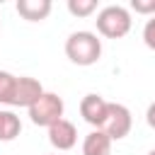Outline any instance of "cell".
Here are the masks:
<instances>
[{"label": "cell", "mask_w": 155, "mask_h": 155, "mask_svg": "<svg viewBox=\"0 0 155 155\" xmlns=\"http://www.w3.org/2000/svg\"><path fill=\"white\" fill-rule=\"evenodd\" d=\"M65 56L75 65H94L102 56V41L97 39L94 31H87V29L73 31L65 39Z\"/></svg>", "instance_id": "obj_1"}, {"label": "cell", "mask_w": 155, "mask_h": 155, "mask_svg": "<svg viewBox=\"0 0 155 155\" xmlns=\"http://www.w3.org/2000/svg\"><path fill=\"white\" fill-rule=\"evenodd\" d=\"M97 31L107 39H121L131 29V12L124 5H107L97 15Z\"/></svg>", "instance_id": "obj_2"}, {"label": "cell", "mask_w": 155, "mask_h": 155, "mask_svg": "<svg viewBox=\"0 0 155 155\" xmlns=\"http://www.w3.org/2000/svg\"><path fill=\"white\" fill-rule=\"evenodd\" d=\"M63 111H65L63 97L56 94V92H44V94L29 107V119H31V124H36V126L51 128L56 121L63 119Z\"/></svg>", "instance_id": "obj_3"}, {"label": "cell", "mask_w": 155, "mask_h": 155, "mask_svg": "<svg viewBox=\"0 0 155 155\" xmlns=\"http://www.w3.org/2000/svg\"><path fill=\"white\" fill-rule=\"evenodd\" d=\"M131 124H133V119H131L128 107H124V104H119V102H109V111H107V119H104L102 131H104L111 140H121V138L128 136Z\"/></svg>", "instance_id": "obj_4"}, {"label": "cell", "mask_w": 155, "mask_h": 155, "mask_svg": "<svg viewBox=\"0 0 155 155\" xmlns=\"http://www.w3.org/2000/svg\"><path fill=\"white\" fill-rule=\"evenodd\" d=\"M107 111H109V102H107L102 94L90 92V94H85L82 102H80V114H82V119H85L90 126H94V128H102V126H104Z\"/></svg>", "instance_id": "obj_5"}, {"label": "cell", "mask_w": 155, "mask_h": 155, "mask_svg": "<svg viewBox=\"0 0 155 155\" xmlns=\"http://www.w3.org/2000/svg\"><path fill=\"white\" fill-rule=\"evenodd\" d=\"M44 94V87L36 78H29V75H19L17 78V87H15V99H12V107H31L39 97Z\"/></svg>", "instance_id": "obj_6"}, {"label": "cell", "mask_w": 155, "mask_h": 155, "mask_svg": "<svg viewBox=\"0 0 155 155\" xmlns=\"http://www.w3.org/2000/svg\"><path fill=\"white\" fill-rule=\"evenodd\" d=\"M48 140H51V145H53L56 150H70V148L75 145V140H78V128H75V124L68 121V119L56 121V124L48 128Z\"/></svg>", "instance_id": "obj_7"}, {"label": "cell", "mask_w": 155, "mask_h": 155, "mask_svg": "<svg viewBox=\"0 0 155 155\" xmlns=\"http://www.w3.org/2000/svg\"><path fill=\"white\" fill-rule=\"evenodd\" d=\"M82 155H111V138L102 128H94L82 140Z\"/></svg>", "instance_id": "obj_8"}, {"label": "cell", "mask_w": 155, "mask_h": 155, "mask_svg": "<svg viewBox=\"0 0 155 155\" xmlns=\"http://www.w3.org/2000/svg\"><path fill=\"white\" fill-rule=\"evenodd\" d=\"M17 12L27 22H41L51 12V0H17Z\"/></svg>", "instance_id": "obj_9"}, {"label": "cell", "mask_w": 155, "mask_h": 155, "mask_svg": "<svg viewBox=\"0 0 155 155\" xmlns=\"http://www.w3.org/2000/svg\"><path fill=\"white\" fill-rule=\"evenodd\" d=\"M22 131L19 116H15L12 111H2V121H0V140H15Z\"/></svg>", "instance_id": "obj_10"}, {"label": "cell", "mask_w": 155, "mask_h": 155, "mask_svg": "<svg viewBox=\"0 0 155 155\" xmlns=\"http://www.w3.org/2000/svg\"><path fill=\"white\" fill-rule=\"evenodd\" d=\"M15 87H17V75H12L7 70H0V104H12Z\"/></svg>", "instance_id": "obj_11"}, {"label": "cell", "mask_w": 155, "mask_h": 155, "mask_svg": "<svg viewBox=\"0 0 155 155\" xmlns=\"http://www.w3.org/2000/svg\"><path fill=\"white\" fill-rule=\"evenodd\" d=\"M68 10L75 17H87L97 10V0H68Z\"/></svg>", "instance_id": "obj_12"}, {"label": "cell", "mask_w": 155, "mask_h": 155, "mask_svg": "<svg viewBox=\"0 0 155 155\" xmlns=\"http://www.w3.org/2000/svg\"><path fill=\"white\" fill-rule=\"evenodd\" d=\"M143 41H145L148 48L155 51V15H153V17L145 22V27H143Z\"/></svg>", "instance_id": "obj_13"}, {"label": "cell", "mask_w": 155, "mask_h": 155, "mask_svg": "<svg viewBox=\"0 0 155 155\" xmlns=\"http://www.w3.org/2000/svg\"><path fill=\"white\" fill-rule=\"evenodd\" d=\"M131 7L140 15H155V0H131Z\"/></svg>", "instance_id": "obj_14"}, {"label": "cell", "mask_w": 155, "mask_h": 155, "mask_svg": "<svg viewBox=\"0 0 155 155\" xmlns=\"http://www.w3.org/2000/svg\"><path fill=\"white\" fill-rule=\"evenodd\" d=\"M145 121H148L150 128H155V102L148 107V111H145Z\"/></svg>", "instance_id": "obj_15"}, {"label": "cell", "mask_w": 155, "mask_h": 155, "mask_svg": "<svg viewBox=\"0 0 155 155\" xmlns=\"http://www.w3.org/2000/svg\"><path fill=\"white\" fill-rule=\"evenodd\" d=\"M148 155H155V148H153V150H150V153H148Z\"/></svg>", "instance_id": "obj_16"}, {"label": "cell", "mask_w": 155, "mask_h": 155, "mask_svg": "<svg viewBox=\"0 0 155 155\" xmlns=\"http://www.w3.org/2000/svg\"><path fill=\"white\" fill-rule=\"evenodd\" d=\"M0 121H2V109H0Z\"/></svg>", "instance_id": "obj_17"}]
</instances>
